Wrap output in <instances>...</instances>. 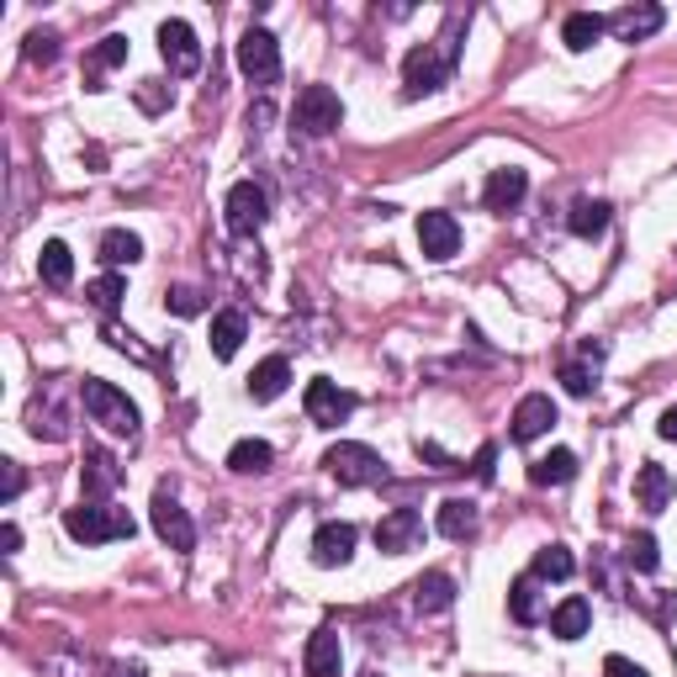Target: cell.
Returning a JSON list of instances; mask_svg holds the SVG:
<instances>
[{
    "instance_id": "cell-1",
    "label": "cell",
    "mask_w": 677,
    "mask_h": 677,
    "mask_svg": "<svg viewBox=\"0 0 677 677\" xmlns=\"http://www.w3.org/2000/svg\"><path fill=\"white\" fill-rule=\"evenodd\" d=\"M455 33H444L439 42H424V48H413L408 59H402V96L408 101H418V96H429L439 85L450 80V70H455Z\"/></svg>"
},
{
    "instance_id": "cell-2",
    "label": "cell",
    "mask_w": 677,
    "mask_h": 677,
    "mask_svg": "<svg viewBox=\"0 0 677 677\" xmlns=\"http://www.w3.org/2000/svg\"><path fill=\"white\" fill-rule=\"evenodd\" d=\"M133 514L112 509V503H80L64 514V535L80 540V546H106V540H133Z\"/></svg>"
},
{
    "instance_id": "cell-3",
    "label": "cell",
    "mask_w": 677,
    "mask_h": 677,
    "mask_svg": "<svg viewBox=\"0 0 677 677\" xmlns=\"http://www.w3.org/2000/svg\"><path fill=\"white\" fill-rule=\"evenodd\" d=\"M80 402H85V413H90L101 429H112V435H122V439L138 435V408H133L127 392H117L112 381L85 376V381H80Z\"/></svg>"
},
{
    "instance_id": "cell-4",
    "label": "cell",
    "mask_w": 677,
    "mask_h": 677,
    "mask_svg": "<svg viewBox=\"0 0 677 677\" xmlns=\"http://www.w3.org/2000/svg\"><path fill=\"white\" fill-rule=\"evenodd\" d=\"M323 466H328V477L339 481V487H376V481H387V461L371 444H355V439L328 444Z\"/></svg>"
},
{
    "instance_id": "cell-5",
    "label": "cell",
    "mask_w": 677,
    "mask_h": 677,
    "mask_svg": "<svg viewBox=\"0 0 677 677\" xmlns=\"http://www.w3.org/2000/svg\"><path fill=\"white\" fill-rule=\"evenodd\" d=\"M291 122H297V133H308V138H328V133L344 122V101H339L328 85H302V96H297V106H291Z\"/></svg>"
},
{
    "instance_id": "cell-6",
    "label": "cell",
    "mask_w": 677,
    "mask_h": 677,
    "mask_svg": "<svg viewBox=\"0 0 677 677\" xmlns=\"http://www.w3.org/2000/svg\"><path fill=\"white\" fill-rule=\"evenodd\" d=\"M223 217H228V234H239V239H254L260 228H265V217H271V201L265 191L254 186V180H239L228 201H223Z\"/></svg>"
},
{
    "instance_id": "cell-7",
    "label": "cell",
    "mask_w": 677,
    "mask_h": 677,
    "mask_svg": "<svg viewBox=\"0 0 677 677\" xmlns=\"http://www.w3.org/2000/svg\"><path fill=\"white\" fill-rule=\"evenodd\" d=\"M239 70H243V80H254V85L280 80V48L265 27H249L239 38Z\"/></svg>"
},
{
    "instance_id": "cell-8",
    "label": "cell",
    "mask_w": 677,
    "mask_h": 677,
    "mask_svg": "<svg viewBox=\"0 0 677 677\" xmlns=\"http://www.w3.org/2000/svg\"><path fill=\"white\" fill-rule=\"evenodd\" d=\"M302 402H308V418L323 424V429H334V424H344V418L355 413V392H344V387H339V381H328V376L308 381Z\"/></svg>"
},
{
    "instance_id": "cell-9",
    "label": "cell",
    "mask_w": 677,
    "mask_h": 677,
    "mask_svg": "<svg viewBox=\"0 0 677 677\" xmlns=\"http://www.w3.org/2000/svg\"><path fill=\"white\" fill-rule=\"evenodd\" d=\"M160 53H164V64H170V75H197L201 70V42L197 33L186 27V22H164L160 27Z\"/></svg>"
},
{
    "instance_id": "cell-10",
    "label": "cell",
    "mask_w": 677,
    "mask_h": 677,
    "mask_svg": "<svg viewBox=\"0 0 677 677\" xmlns=\"http://www.w3.org/2000/svg\"><path fill=\"white\" fill-rule=\"evenodd\" d=\"M154 529H160V540L170 551H191L197 546V524L170 492H154Z\"/></svg>"
},
{
    "instance_id": "cell-11",
    "label": "cell",
    "mask_w": 677,
    "mask_h": 677,
    "mask_svg": "<svg viewBox=\"0 0 677 677\" xmlns=\"http://www.w3.org/2000/svg\"><path fill=\"white\" fill-rule=\"evenodd\" d=\"M418 249L429 260H455L461 249V223L450 212H418Z\"/></svg>"
},
{
    "instance_id": "cell-12",
    "label": "cell",
    "mask_w": 677,
    "mask_h": 677,
    "mask_svg": "<svg viewBox=\"0 0 677 677\" xmlns=\"http://www.w3.org/2000/svg\"><path fill=\"white\" fill-rule=\"evenodd\" d=\"M418 540H424V518L413 514V509H392V514L376 524V551H387V556L413 551Z\"/></svg>"
},
{
    "instance_id": "cell-13",
    "label": "cell",
    "mask_w": 677,
    "mask_h": 677,
    "mask_svg": "<svg viewBox=\"0 0 677 677\" xmlns=\"http://www.w3.org/2000/svg\"><path fill=\"white\" fill-rule=\"evenodd\" d=\"M355 540H360V529L355 524H344V518L318 524V535H313V561H318V566H344V561L355 556Z\"/></svg>"
},
{
    "instance_id": "cell-14",
    "label": "cell",
    "mask_w": 677,
    "mask_h": 677,
    "mask_svg": "<svg viewBox=\"0 0 677 677\" xmlns=\"http://www.w3.org/2000/svg\"><path fill=\"white\" fill-rule=\"evenodd\" d=\"M524 197H529V175H524V170H492V175H487V186H481V206H487V212H498V217H503V212H514Z\"/></svg>"
},
{
    "instance_id": "cell-15",
    "label": "cell",
    "mask_w": 677,
    "mask_h": 677,
    "mask_svg": "<svg viewBox=\"0 0 677 677\" xmlns=\"http://www.w3.org/2000/svg\"><path fill=\"white\" fill-rule=\"evenodd\" d=\"M551 424H556V402L546 398V392H529V398L514 408V439L518 444H535Z\"/></svg>"
},
{
    "instance_id": "cell-16",
    "label": "cell",
    "mask_w": 677,
    "mask_h": 677,
    "mask_svg": "<svg viewBox=\"0 0 677 677\" xmlns=\"http://www.w3.org/2000/svg\"><path fill=\"white\" fill-rule=\"evenodd\" d=\"M656 27H662V5H625L609 16V33L619 42H645Z\"/></svg>"
},
{
    "instance_id": "cell-17",
    "label": "cell",
    "mask_w": 677,
    "mask_h": 677,
    "mask_svg": "<svg viewBox=\"0 0 677 677\" xmlns=\"http://www.w3.org/2000/svg\"><path fill=\"white\" fill-rule=\"evenodd\" d=\"M302 662H308V677H339V667H344V645H339L334 630H313Z\"/></svg>"
},
{
    "instance_id": "cell-18",
    "label": "cell",
    "mask_w": 677,
    "mask_h": 677,
    "mask_svg": "<svg viewBox=\"0 0 677 677\" xmlns=\"http://www.w3.org/2000/svg\"><path fill=\"white\" fill-rule=\"evenodd\" d=\"M636 498L645 514H662L667 509V498H673V477H667V466H656V461H645L636 472Z\"/></svg>"
},
{
    "instance_id": "cell-19",
    "label": "cell",
    "mask_w": 677,
    "mask_h": 677,
    "mask_svg": "<svg viewBox=\"0 0 677 677\" xmlns=\"http://www.w3.org/2000/svg\"><path fill=\"white\" fill-rule=\"evenodd\" d=\"M588 625H593V603H588V598H566V603L551 609V636L556 640L588 636Z\"/></svg>"
},
{
    "instance_id": "cell-20",
    "label": "cell",
    "mask_w": 677,
    "mask_h": 677,
    "mask_svg": "<svg viewBox=\"0 0 677 677\" xmlns=\"http://www.w3.org/2000/svg\"><path fill=\"white\" fill-rule=\"evenodd\" d=\"M603 33H609V16H598V11H572L566 27H561V42H566L572 53H588Z\"/></svg>"
},
{
    "instance_id": "cell-21",
    "label": "cell",
    "mask_w": 677,
    "mask_h": 677,
    "mask_svg": "<svg viewBox=\"0 0 677 677\" xmlns=\"http://www.w3.org/2000/svg\"><path fill=\"white\" fill-rule=\"evenodd\" d=\"M38 276L53 286V291H64L70 280H75V254H70V243L64 239H48L38 254Z\"/></svg>"
},
{
    "instance_id": "cell-22",
    "label": "cell",
    "mask_w": 677,
    "mask_h": 677,
    "mask_svg": "<svg viewBox=\"0 0 677 677\" xmlns=\"http://www.w3.org/2000/svg\"><path fill=\"white\" fill-rule=\"evenodd\" d=\"M286 381H291V365L280 355H271V360H260L254 365V376H249V398L254 402H276L280 392H286Z\"/></svg>"
},
{
    "instance_id": "cell-23",
    "label": "cell",
    "mask_w": 677,
    "mask_h": 677,
    "mask_svg": "<svg viewBox=\"0 0 677 677\" xmlns=\"http://www.w3.org/2000/svg\"><path fill=\"white\" fill-rule=\"evenodd\" d=\"M80 487H85V498H106V492L117 487V461H112L106 450H85Z\"/></svg>"
},
{
    "instance_id": "cell-24",
    "label": "cell",
    "mask_w": 677,
    "mask_h": 677,
    "mask_svg": "<svg viewBox=\"0 0 677 677\" xmlns=\"http://www.w3.org/2000/svg\"><path fill=\"white\" fill-rule=\"evenodd\" d=\"M439 535H444V540H472V535H477V503L444 498V503H439Z\"/></svg>"
},
{
    "instance_id": "cell-25",
    "label": "cell",
    "mask_w": 677,
    "mask_h": 677,
    "mask_svg": "<svg viewBox=\"0 0 677 677\" xmlns=\"http://www.w3.org/2000/svg\"><path fill=\"white\" fill-rule=\"evenodd\" d=\"M243 334H249V323H243L239 308L217 313V318H212V355L234 360V355H239V344H243Z\"/></svg>"
},
{
    "instance_id": "cell-26",
    "label": "cell",
    "mask_w": 677,
    "mask_h": 677,
    "mask_svg": "<svg viewBox=\"0 0 677 677\" xmlns=\"http://www.w3.org/2000/svg\"><path fill=\"white\" fill-rule=\"evenodd\" d=\"M271 461H276V450H271L265 439H239V444L228 450V466H234L239 477H265Z\"/></svg>"
},
{
    "instance_id": "cell-27",
    "label": "cell",
    "mask_w": 677,
    "mask_h": 677,
    "mask_svg": "<svg viewBox=\"0 0 677 677\" xmlns=\"http://www.w3.org/2000/svg\"><path fill=\"white\" fill-rule=\"evenodd\" d=\"M96 254H101V265H112V271H117V265H138V260H143V239L127 234V228H112V234H101V249H96Z\"/></svg>"
},
{
    "instance_id": "cell-28",
    "label": "cell",
    "mask_w": 677,
    "mask_h": 677,
    "mask_svg": "<svg viewBox=\"0 0 677 677\" xmlns=\"http://www.w3.org/2000/svg\"><path fill=\"white\" fill-rule=\"evenodd\" d=\"M577 477V455L572 450H551V455H540L535 466H529V481L535 487H561V481Z\"/></svg>"
},
{
    "instance_id": "cell-29",
    "label": "cell",
    "mask_w": 677,
    "mask_h": 677,
    "mask_svg": "<svg viewBox=\"0 0 677 677\" xmlns=\"http://www.w3.org/2000/svg\"><path fill=\"white\" fill-rule=\"evenodd\" d=\"M413 603H418L424 614H439V609H450V603H455V582H450L444 572H429V577H418V582H413Z\"/></svg>"
},
{
    "instance_id": "cell-30",
    "label": "cell",
    "mask_w": 677,
    "mask_h": 677,
    "mask_svg": "<svg viewBox=\"0 0 677 677\" xmlns=\"http://www.w3.org/2000/svg\"><path fill=\"white\" fill-rule=\"evenodd\" d=\"M509 614H514L518 625H535V619H540V577H535V572L518 577L514 588H509Z\"/></svg>"
},
{
    "instance_id": "cell-31",
    "label": "cell",
    "mask_w": 677,
    "mask_h": 677,
    "mask_svg": "<svg viewBox=\"0 0 677 677\" xmlns=\"http://www.w3.org/2000/svg\"><path fill=\"white\" fill-rule=\"evenodd\" d=\"M566 223H572V234H577V239H598V234L609 228V201L582 197L577 206H572V217H566Z\"/></svg>"
},
{
    "instance_id": "cell-32",
    "label": "cell",
    "mask_w": 677,
    "mask_h": 677,
    "mask_svg": "<svg viewBox=\"0 0 677 677\" xmlns=\"http://www.w3.org/2000/svg\"><path fill=\"white\" fill-rule=\"evenodd\" d=\"M572 572H577V561H572L566 546H540V551H535V577H540V582H566Z\"/></svg>"
},
{
    "instance_id": "cell-33",
    "label": "cell",
    "mask_w": 677,
    "mask_h": 677,
    "mask_svg": "<svg viewBox=\"0 0 677 677\" xmlns=\"http://www.w3.org/2000/svg\"><path fill=\"white\" fill-rule=\"evenodd\" d=\"M598 360H603V344H588V360H582V365H566V371H561V381H566L572 398H588L598 387Z\"/></svg>"
},
{
    "instance_id": "cell-34",
    "label": "cell",
    "mask_w": 677,
    "mask_h": 677,
    "mask_svg": "<svg viewBox=\"0 0 677 677\" xmlns=\"http://www.w3.org/2000/svg\"><path fill=\"white\" fill-rule=\"evenodd\" d=\"M85 297H90V302H96L101 313H117V302L127 297V280H122L117 271H106L101 280H90V291H85Z\"/></svg>"
},
{
    "instance_id": "cell-35",
    "label": "cell",
    "mask_w": 677,
    "mask_h": 677,
    "mask_svg": "<svg viewBox=\"0 0 677 677\" xmlns=\"http://www.w3.org/2000/svg\"><path fill=\"white\" fill-rule=\"evenodd\" d=\"M625 556H630V566H636V572H656V561H662V556H656V540H651V535H636Z\"/></svg>"
},
{
    "instance_id": "cell-36",
    "label": "cell",
    "mask_w": 677,
    "mask_h": 677,
    "mask_svg": "<svg viewBox=\"0 0 677 677\" xmlns=\"http://www.w3.org/2000/svg\"><path fill=\"white\" fill-rule=\"evenodd\" d=\"M201 308H206V302H201V291H191V286H175V291H170V313H180V318H197Z\"/></svg>"
},
{
    "instance_id": "cell-37",
    "label": "cell",
    "mask_w": 677,
    "mask_h": 677,
    "mask_svg": "<svg viewBox=\"0 0 677 677\" xmlns=\"http://www.w3.org/2000/svg\"><path fill=\"white\" fill-rule=\"evenodd\" d=\"M53 53H59V38H53V33H33V38H27V59H33V64H53Z\"/></svg>"
},
{
    "instance_id": "cell-38",
    "label": "cell",
    "mask_w": 677,
    "mask_h": 677,
    "mask_svg": "<svg viewBox=\"0 0 677 677\" xmlns=\"http://www.w3.org/2000/svg\"><path fill=\"white\" fill-rule=\"evenodd\" d=\"M122 59H127V38H117V33H112V38H101V48H96V64H101V70H112V64H122Z\"/></svg>"
},
{
    "instance_id": "cell-39",
    "label": "cell",
    "mask_w": 677,
    "mask_h": 677,
    "mask_svg": "<svg viewBox=\"0 0 677 677\" xmlns=\"http://www.w3.org/2000/svg\"><path fill=\"white\" fill-rule=\"evenodd\" d=\"M22 487H27L22 466H16V461H5V492H0V498H5V503H16V498H22Z\"/></svg>"
},
{
    "instance_id": "cell-40",
    "label": "cell",
    "mask_w": 677,
    "mask_h": 677,
    "mask_svg": "<svg viewBox=\"0 0 677 677\" xmlns=\"http://www.w3.org/2000/svg\"><path fill=\"white\" fill-rule=\"evenodd\" d=\"M603 677H645V667H636L630 656H609V662H603Z\"/></svg>"
},
{
    "instance_id": "cell-41",
    "label": "cell",
    "mask_w": 677,
    "mask_h": 677,
    "mask_svg": "<svg viewBox=\"0 0 677 677\" xmlns=\"http://www.w3.org/2000/svg\"><path fill=\"white\" fill-rule=\"evenodd\" d=\"M418 455H424V461H435V472H461V466H455L439 444H429V439H418Z\"/></svg>"
},
{
    "instance_id": "cell-42",
    "label": "cell",
    "mask_w": 677,
    "mask_h": 677,
    "mask_svg": "<svg viewBox=\"0 0 677 677\" xmlns=\"http://www.w3.org/2000/svg\"><path fill=\"white\" fill-rule=\"evenodd\" d=\"M0 551H5V556L22 551V529H16V524H0Z\"/></svg>"
},
{
    "instance_id": "cell-43",
    "label": "cell",
    "mask_w": 677,
    "mask_h": 677,
    "mask_svg": "<svg viewBox=\"0 0 677 677\" xmlns=\"http://www.w3.org/2000/svg\"><path fill=\"white\" fill-rule=\"evenodd\" d=\"M492 461H498V450H492V444H481V450H477V466H472V472H477L481 481H492Z\"/></svg>"
},
{
    "instance_id": "cell-44",
    "label": "cell",
    "mask_w": 677,
    "mask_h": 677,
    "mask_svg": "<svg viewBox=\"0 0 677 677\" xmlns=\"http://www.w3.org/2000/svg\"><path fill=\"white\" fill-rule=\"evenodd\" d=\"M662 439H677V408H667V413H662Z\"/></svg>"
}]
</instances>
